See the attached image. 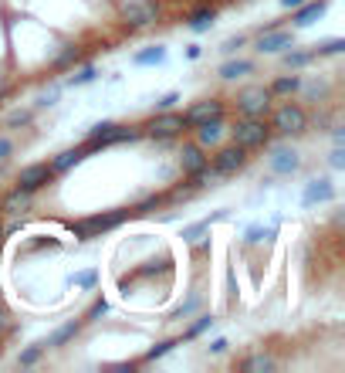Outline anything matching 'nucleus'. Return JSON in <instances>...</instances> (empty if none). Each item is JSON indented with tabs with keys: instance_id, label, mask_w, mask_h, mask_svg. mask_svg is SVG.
I'll return each mask as SVG.
<instances>
[{
	"instance_id": "obj_1",
	"label": "nucleus",
	"mask_w": 345,
	"mask_h": 373,
	"mask_svg": "<svg viewBox=\"0 0 345 373\" xmlns=\"http://www.w3.org/2000/svg\"><path fill=\"white\" fill-rule=\"evenodd\" d=\"M230 139H234L237 146H244V150H261V146H264V143L271 139V129L264 126V119L244 116L241 122H234V129H230Z\"/></svg>"
},
{
	"instance_id": "obj_2",
	"label": "nucleus",
	"mask_w": 345,
	"mask_h": 373,
	"mask_svg": "<svg viewBox=\"0 0 345 373\" xmlns=\"http://www.w3.org/2000/svg\"><path fill=\"white\" fill-rule=\"evenodd\" d=\"M142 133L139 129H126V126H115V122H98L88 129V150H105V146H115V143H133Z\"/></svg>"
},
{
	"instance_id": "obj_3",
	"label": "nucleus",
	"mask_w": 345,
	"mask_h": 373,
	"mask_svg": "<svg viewBox=\"0 0 345 373\" xmlns=\"http://www.w3.org/2000/svg\"><path fill=\"white\" fill-rule=\"evenodd\" d=\"M271 126H274L281 136H302V133L308 129V116H305V109H302V105L285 102V105H278V109H274Z\"/></svg>"
},
{
	"instance_id": "obj_4",
	"label": "nucleus",
	"mask_w": 345,
	"mask_h": 373,
	"mask_svg": "<svg viewBox=\"0 0 345 373\" xmlns=\"http://www.w3.org/2000/svg\"><path fill=\"white\" fill-rule=\"evenodd\" d=\"M126 217H129V211H115V214L85 217V221H75V224H72V235H78L81 241H85V237H95L98 231H112V228H119V224H122Z\"/></svg>"
},
{
	"instance_id": "obj_5",
	"label": "nucleus",
	"mask_w": 345,
	"mask_h": 373,
	"mask_svg": "<svg viewBox=\"0 0 345 373\" xmlns=\"http://www.w3.org/2000/svg\"><path fill=\"white\" fill-rule=\"evenodd\" d=\"M271 92L268 89H244L237 96V112L241 116H250V119H264L271 112Z\"/></svg>"
},
{
	"instance_id": "obj_6",
	"label": "nucleus",
	"mask_w": 345,
	"mask_h": 373,
	"mask_svg": "<svg viewBox=\"0 0 345 373\" xmlns=\"http://www.w3.org/2000/svg\"><path fill=\"white\" fill-rule=\"evenodd\" d=\"M244 163H248V150H244V146H237V143H230V146H224V150H217V153H213L210 166L220 174V177H234Z\"/></svg>"
},
{
	"instance_id": "obj_7",
	"label": "nucleus",
	"mask_w": 345,
	"mask_h": 373,
	"mask_svg": "<svg viewBox=\"0 0 345 373\" xmlns=\"http://www.w3.org/2000/svg\"><path fill=\"white\" fill-rule=\"evenodd\" d=\"M146 133H149L153 139H172V136H180V133H187V122H183L180 112L166 109V112H159V116L146 126Z\"/></svg>"
},
{
	"instance_id": "obj_8",
	"label": "nucleus",
	"mask_w": 345,
	"mask_h": 373,
	"mask_svg": "<svg viewBox=\"0 0 345 373\" xmlns=\"http://www.w3.org/2000/svg\"><path fill=\"white\" fill-rule=\"evenodd\" d=\"M159 18V4L156 0H129L126 7H122V20L129 24V27H146V24H153Z\"/></svg>"
},
{
	"instance_id": "obj_9",
	"label": "nucleus",
	"mask_w": 345,
	"mask_h": 373,
	"mask_svg": "<svg viewBox=\"0 0 345 373\" xmlns=\"http://www.w3.org/2000/svg\"><path fill=\"white\" fill-rule=\"evenodd\" d=\"M55 180V170H51V163H31V166H24L18 177V190H24V194H34V190H41L44 183H51Z\"/></svg>"
},
{
	"instance_id": "obj_10",
	"label": "nucleus",
	"mask_w": 345,
	"mask_h": 373,
	"mask_svg": "<svg viewBox=\"0 0 345 373\" xmlns=\"http://www.w3.org/2000/svg\"><path fill=\"white\" fill-rule=\"evenodd\" d=\"M217 116H224V102L220 98H203V102H193L190 109L183 112V122H187V129H193V126H200V122Z\"/></svg>"
},
{
	"instance_id": "obj_11",
	"label": "nucleus",
	"mask_w": 345,
	"mask_h": 373,
	"mask_svg": "<svg viewBox=\"0 0 345 373\" xmlns=\"http://www.w3.org/2000/svg\"><path fill=\"white\" fill-rule=\"evenodd\" d=\"M298 166H302V159H298V153H295V150H288V146H278V150H271L268 170L274 174V177H291Z\"/></svg>"
},
{
	"instance_id": "obj_12",
	"label": "nucleus",
	"mask_w": 345,
	"mask_h": 373,
	"mask_svg": "<svg viewBox=\"0 0 345 373\" xmlns=\"http://www.w3.org/2000/svg\"><path fill=\"white\" fill-rule=\"evenodd\" d=\"M295 38H291V31H281V27H268L261 38H257V51L261 55H274V51H281V48H291Z\"/></svg>"
},
{
	"instance_id": "obj_13",
	"label": "nucleus",
	"mask_w": 345,
	"mask_h": 373,
	"mask_svg": "<svg viewBox=\"0 0 345 373\" xmlns=\"http://www.w3.org/2000/svg\"><path fill=\"white\" fill-rule=\"evenodd\" d=\"M335 197V187H332V180H311L305 187V194H302V204L305 207H315V204H325Z\"/></svg>"
},
{
	"instance_id": "obj_14",
	"label": "nucleus",
	"mask_w": 345,
	"mask_h": 373,
	"mask_svg": "<svg viewBox=\"0 0 345 373\" xmlns=\"http://www.w3.org/2000/svg\"><path fill=\"white\" fill-rule=\"evenodd\" d=\"M325 14V0H305L302 7H295V24L298 27H308Z\"/></svg>"
},
{
	"instance_id": "obj_15",
	"label": "nucleus",
	"mask_w": 345,
	"mask_h": 373,
	"mask_svg": "<svg viewBox=\"0 0 345 373\" xmlns=\"http://www.w3.org/2000/svg\"><path fill=\"white\" fill-rule=\"evenodd\" d=\"M207 163V157H203V146L200 143H187L183 146V153H180V166H183V174L190 177L193 170H200Z\"/></svg>"
},
{
	"instance_id": "obj_16",
	"label": "nucleus",
	"mask_w": 345,
	"mask_h": 373,
	"mask_svg": "<svg viewBox=\"0 0 345 373\" xmlns=\"http://www.w3.org/2000/svg\"><path fill=\"white\" fill-rule=\"evenodd\" d=\"M193 129H196L200 146H210V143H217V139H220V133H224V116L207 119V122H200V126H193Z\"/></svg>"
},
{
	"instance_id": "obj_17",
	"label": "nucleus",
	"mask_w": 345,
	"mask_h": 373,
	"mask_svg": "<svg viewBox=\"0 0 345 373\" xmlns=\"http://www.w3.org/2000/svg\"><path fill=\"white\" fill-rule=\"evenodd\" d=\"M254 72V61L248 58H230L227 65H220V79L224 81H234V79H241V75H250Z\"/></svg>"
},
{
	"instance_id": "obj_18",
	"label": "nucleus",
	"mask_w": 345,
	"mask_h": 373,
	"mask_svg": "<svg viewBox=\"0 0 345 373\" xmlns=\"http://www.w3.org/2000/svg\"><path fill=\"white\" fill-rule=\"evenodd\" d=\"M85 153H88V150H65V153H58V157L51 159V170H55V174H65V170L78 166V163L85 159Z\"/></svg>"
},
{
	"instance_id": "obj_19",
	"label": "nucleus",
	"mask_w": 345,
	"mask_h": 373,
	"mask_svg": "<svg viewBox=\"0 0 345 373\" xmlns=\"http://www.w3.org/2000/svg\"><path fill=\"white\" fill-rule=\"evenodd\" d=\"M213 18H217V11L213 7H200V11H193L190 14V31H196V34H203V31H210L213 27Z\"/></svg>"
},
{
	"instance_id": "obj_20",
	"label": "nucleus",
	"mask_w": 345,
	"mask_h": 373,
	"mask_svg": "<svg viewBox=\"0 0 345 373\" xmlns=\"http://www.w3.org/2000/svg\"><path fill=\"white\" fill-rule=\"evenodd\" d=\"M166 61V48L163 44H153V48H146V51H135L133 55V65H163Z\"/></svg>"
},
{
	"instance_id": "obj_21",
	"label": "nucleus",
	"mask_w": 345,
	"mask_h": 373,
	"mask_svg": "<svg viewBox=\"0 0 345 373\" xmlns=\"http://www.w3.org/2000/svg\"><path fill=\"white\" fill-rule=\"evenodd\" d=\"M217 221H227V211H217V214L207 217V221H200V224H190V228H183V241H196V237L203 235V231H210V224H217Z\"/></svg>"
},
{
	"instance_id": "obj_22",
	"label": "nucleus",
	"mask_w": 345,
	"mask_h": 373,
	"mask_svg": "<svg viewBox=\"0 0 345 373\" xmlns=\"http://www.w3.org/2000/svg\"><path fill=\"white\" fill-rule=\"evenodd\" d=\"M78 329H81V322H78V319H72V322H65L61 329H55V333L48 336V343H44V346H65V343H68Z\"/></svg>"
},
{
	"instance_id": "obj_23",
	"label": "nucleus",
	"mask_w": 345,
	"mask_h": 373,
	"mask_svg": "<svg viewBox=\"0 0 345 373\" xmlns=\"http://www.w3.org/2000/svg\"><path fill=\"white\" fill-rule=\"evenodd\" d=\"M298 89H302V79H298V75H281L268 92H271V96H295Z\"/></svg>"
},
{
	"instance_id": "obj_24",
	"label": "nucleus",
	"mask_w": 345,
	"mask_h": 373,
	"mask_svg": "<svg viewBox=\"0 0 345 373\" xmlns=\"http://www.w3.org/2000/svg\"><path fill=\"white\" fill-rule=\"evenodd\" d=\"M213 180H220V174L213 170L210 163H203L200 170H193V174H190V183H193V187H210Z\"/></svg>"
},
{
	"instance_id": "obj_25",
	"label": "nucleus",
	"mask_w": 345,
	"mask_h": 373,
	"mask_svg": "<svg viewBox=\"0 0 345 373\" xmlns=\"http://www.w3.org/2000/svg\"><path fill=\"white\" fill-rule=\"evenodd\" d=\"M241 367H244L248 373H268V370H274V360L261 353V356H248V360H244Z\"/></svg>"
},
{
	"instance_id": "obj_26",
	"label": "nucleus",
	"mask_w": 345,
	"mask_h": 373,
	"mask_svg": "<svg viewBox=\"0 0 345 373\" xmlns=\"http://www.w3.org/2000/svg\"><path fill=\"white\" fill-rule=\"evenodd\" d=\"M98 79V68L95 65H85L81 72H75L72 79H68V89H78V85H88V81H95Z\"/></svg>"
},
{
	"instance_id": "obj_27",
	"label": "nucleus",
	"mask_w": 345,
	"mask_h": 373,
	"mask_svg": "<svg viewBox=\"0 0 345 373\" xmlns=\"http://www.w3.org/2000/svg\"><path fill=\"white\" fill-rule=\"evenodd\" d=\"M27 200H31V194H24V190H14V194L7 197H0V207H7V211H20V207H27Z\"/></svg>"
},
{
	"instance_id": "obj_28",
	"label": "nucleus",
	"mask_w": 345,
	"mask_h": 373,
	"mask_svg": "<svg viewBox=\"0 0 345 373\" xmlns=\"http://www.w3.org/2000/svg\"><path fill=\"white\" fill-rule=\"evenodd\" d=\"M268 237H274V228H261V224H254V228H248V244H261V241H268Z\"/></svg>"
},
{
	"instance_id": "obj_29",
	"label": "nucleus",
	"mask_w": 345,
	"mask_h": 373,
	"mask_svg": "<svg viewBox=\"0 0 345 373\" xmlns=\"http://www.w3.org/2000/svg\"><path fill=\"white\" fill-rule=\"evenodd\" d=\"M213 322H217L213 315H200V319L193 322L190 329H187V339H196V336H203V333H207V329H210V326H213Z\"/></svg>"
},
{
	"instance_id": "obj_30",
	"label": "nucleus",
	"mask_w": 345,
	"mask_h": 373,
	"mask_svg": "<svg viewBox=\"0 0 345 373\" xmlns=\"http://www.w3.org/2000/svg\"><path fill=\"white\" fill-rule=\"evenodd\" d=\"M44 350H48L44 343H34L31 350H24V353H20V367H34V363L41 360V353H44Z\"/></svg>"
},
{
	"instance_id": "obj_31",
	"label": "nucleus",
	"mask_w": 345,
	"mask_h": 373,
	"mask_svg": "<svg viewBox=\"0 0 345 373\" xmlns=\"http://www.w3.org/2000/svg\"><path fill=\"white\" fill-rule=\"evenodd\" d=\"M172 346H176V339H163V343H156L153 350H149V353H146V363H156V360H159V356H166V353H170Z\"/></svg>"
},
{
	"instance_id": "obj_32",
	"label": "nucleus",
	"mask_w": 345,
	"mask_h": 373,
	"mask_svg": "<svg viewBox=\"0 0 345 373\" xmlns=\"http://www.w3.org/2000/svg\"><path fill=\"white\" fill-rule=\"evenodd\" d=\"M75 285H81V289H95V282H98V272L95 268H88V272H78L75 278H72Z\"/></svg>"
},
{
	"instance_id": "obj_33",
	"label": "nucleus",
	"mask_w": 345,
	"mask_h": 373,
	"mask_svg": "<svg viewBox=\"0 0 345 373\" xmlns=\"http://www.w3.org/2000/svg\"><path fill=\"white\" fill-rule=\"evenodd\" d=\"M339 51H345L342 38H332V41H322V44H318V55H339Z\"/></svg>"
},
{
	"instance_id": "obj_34",
	"label": "nucleus",
	"mask_w": 345,
	"mask_h": 373,
	"mask_svg": "<svg viewBox=\"0 0 345 373\" xmlns=\"http://www.w3.org/2000/svg\"><path fill=\"white\" fill-rule=\"evenodd\" d=\"M78 58H81V48H68L65 55H58V58H55V68H68V65L78 61Z\"/></svg>"
},
{
	"instance_id": "obj_35",
	"label": "nucleus",
	"mask_w": 345,
	"mask_h": 373,
	"mask_svg": "<svg viewBox=\"0 0 345 373\" xmlns=\"http://www.w3.org/2000/svg\"><path fill=\"white\" fill-rule=\"evenodd\" d=\"M176 102H180V92H166L163 98H156V109H159V112H166V109H172Z\"/></svg>"
},
{
	"instance_id": "obj_36",
	"label": "nucleus",
	"mask_w": 345,
	"mask_h": 373,
	"mask_svg": "<svg viewBox=\"0 0 345 373\" xmlns=\"http://www.w3.org/2000/svg\"><path fill=\"white\" fill-rule=\"evenodd\" d=\"M288 68H305L308 61H311V55H305V51H295V55H288Z\"/></svg>"
},
{
	"instance_id": "obj_37",
	"label": "nucleus",
	"mask_w": 345,
	"mask_h": 373,
	"mask_svg": "<svg viewBox=\"0 0 345 373\" xmlns=\"http://www.w3.org/2000/svg\"><path fill=\"white\" fill-rule=\"evenodd\" d=\"M244 34H237V38H227L224 41V48H220V51H224V55H234V51H237V48H244Z\"/></svg>"
},
{
	"instance_id": "obj_38",
	"label": "nucleus",
	"mask_w": 345,
	"mask_h": 373,
	"mask_svg": "<svg viewBox=\"0 0 345 373\" xmlns=\"http://www.w3.org/2000/svg\"><path fill=\"white\" fill-rule=\"evenodd\" d=\"M328 163H332L335 170H345V150H342V146H335V150H332V157H328Z\"/></svg>"
},
{
	"instance_id": "obj_39",
	"label": "nucleus",
	"mask_w": 345,
	"mask_h": 373,
	"mask_svg": "<svg viewBox=\"0 0 345 373\" xmlns=\"http://www.w3.org/2000/svg\"><path fill=\"white\" fill-rule=\"evenodd\" d=\"M105 313H109V302H105V299H98L95 306L88 309V319H98V315H105Z\"/></svg>"
},
{
	"instance_id": "obj_40",
	"label": "nucleus",
	"mask_w": 345,
	"mask_h": 373,
	"mask_svg": "<svg viewBox=\"0 0 345 373\" xmlns=\"http://www.w3.org/2000/svg\"><path fill=\"white\" fill-rule=\"evenodd\" d=\"M159 204H163V197H149V200H142L135 211H139V214H146V211H153V207H159Z\"/></svg>"
},
{
	"instance_id": "obj_41",
	"label": "nucleus",
	"mask_w": 345,
	"mask_h": 373,
	"mask_svg": "<svg viewBox=\"0 0 345 373\" xmlns=\"http://www.w3.org/2000/svg\"><path fill=\"white\" fill-rule=\"evenodd\" d=\"M27 122H31V112H14L7 119V126H27Z\"/></svg>"
},
{
	"instance_id": "obj_42",
	"label": "nucleus",
	"mask_w": 345,
	"mask_h": 373,
	"mask_svg": "<svg viewBox=\"0 0 345 373\" xmlns=\"http://www.w3.org/2000/svg\"><path fill=\"white\" fill-rule=\"evenodd\" d=\"M55 102H58V85L55 89H48V92L38 98V105H55Z\"/></svg>"
},
{
	"instance_id": "obj_43",
	"label": "nucleus",
	"mask_w": 345,
	"mask_h": 373,
	"mask_svg": "<svg viewBox=\"0 0 345 373\" xmlns=\"http://www.w3.org/2000/svg\"><path fill=\"white\" fill-rule=\"evenodd\" d=\"M196 306H200V299H190L187 306H180V309H176V319H183V315H190L193 309H196Z\"/></svg>"
},
{
	"instance_id": "obj_44",
	"label": "nucleus",
	"mask_w": 345,
	"mask_h": 373,
	"mask_svg": "<svg viewBox=\"0 0 345 373\" xmlns=\"http://www.w3.org/2000/svg\"><path fill=\"white\" fill-rule=\"evenodd\" d=\"M11 153H14V143H11L7 136H0V159H7Z\"/></svg>"
},
{
	"instance_id": "obj_45",
	"label": "nucleus",
	"mask_w": 345,
	"mask_h": 373,
	"mask_svg": "<svg viewBox=\"0 0 345 373\" xmlns=\"http://www.w3.org/2000/svg\"><path fill=\"white\" fill-rule=\"evenodd\" d=\"M227 350V339H213L210 343V353H224Z\"/></svg>"
},
{
	"instance_id": "obj_46",
	"label": "nucleus",
	"mask_w": 345,
	"mask_h": 373,
	"mask_svg": "<svg viewBox=\"0 0 345 373\" xmlns=\"http://www.w3.org/2000/svg\"><path fill=\"white\" fill-rule=\"evenodd\" d=\"M187 58H193V61L200 58V44H190V48H187Z\"/></svg>"
},
{
	"instance_id": "obj_47",
	"label": "nucleus",
	"mask_w": 345,
	"mask_h": 373,
	"mask_svg": "<svg viewBox=\"0 0 345 373\" xmlns=\"http://www.w3.org/2000/svg\"><path fill=\"white\" fill-rule=\"evenodd\" d=\"M305 0H281V7H302Z\"/></svg>"
},
{
	"instance_id": "obj_48",
	"label": "nucleus",
	"mask_w": 345,
	"mask_h": 373,
	"mask_svg": "<svg viewBox=\"0 0 345 373\" xmlns=\"http://www.w3.org/2000/svg\"><path fill=\"white\" fill-rule=\"evenodd\" d=\"M4 326H7V313L0 309V329H4Z\"/></svg>"
},
{
	"instance_id": "obj_49",
	"label": "nucleus",
	"mask_w": 345,
	"mask_h": 373,
	"mask_svg": "<svg viewBox=\"0 0 345 373\" xmlns=\"http://www.w3.org/2000/svg\"><path fill=\"white\" fill-rule=\"evenodd\" d=\"M0 241H4V228H0Z\"/></svg>"
},
{
	"instance_id": "obj_50",
	"label": "nucleus",
	"mask_w": 345,
	"mask_h": 373,
	"mask_svg": "<svg viewBox=\"0 0 345 373\" xmlns=\"http://www.w3.org/2000/svg\"><path fill=\"white\" fill-rule=\"evenodd\" d=\"M0 211H4V207H0Z\"/></svg>"
}]
</instances>
